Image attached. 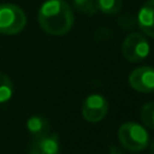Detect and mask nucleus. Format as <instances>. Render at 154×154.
<instances>
[{
    "label": "nucleus",
    "mask_w": 154,
    "mask_h": 154,
    "mask_svg": "<svg viewBox=\"0 0 154 154\" xmlns=\"http://www.w3.org/2000/svg\"><path fill=\"white\" fill-rule=\"evenodd\" d=\"M40 26L49 35L61 36L70 31L73 24V13L64 0L45 1L37 14Z\"/></svg>",
    "instance_id": "f257e3e1"
},
{
    "label": "nucleus",
    "mask_w": 154,
    "mask_h": 154,
    "mask_svg": "<svg viewBox=\"0 0 154 154\" xmlns=\"http://www.w3.org/2000/svg\"><path fill=\"white\" fill-rule=\"evenodd\" d=\"M118 138L123 147L130 152H141L149 144V136L146 129L134 122H128L120 125Z\"/></svg>",
    "instance_id": "f03ea898"
},
{
    "label": "nucleus",
    "mask_w": 154,
    "mask_h": 154,
    "mask_svg": "<svg viewBox=\"0 0 154 154\" xmlns=\"http://www.w3.org/2000/svg\"><path fill=\"white\" fill-rule=\"evenodd\" d=\"M26 24L24 11L14 4H0V34L16 35Z\"/></svg>",
    "instance_id": "7ed1b4c3"
},
{
    "label": "nucleus",
    "mask_w": 154,
    "mask_h": 154,
    "mask_svg": "<svg viewBox=\"0 0 154 154\" xmlns=\"http://www.w3.org/2000/svg\"><path fill=\"white\" fill-rule=\"evenodd\" d=\"M122 52L128 61L137 63L147 58L149 54V43L144 35L140 32H131L124 38Z\"/></svg>",
    "instance_id": "20e7f679"
},
{
    "label": "nucleus",
    "mask_w": 154,
    "mask_h": 154,
    "mask_svg": "<svg viewBox=\"0 0 154 154\" xmlns=\"http://www.w3.org/2000/svg\"><path fill=\"white\" fill-rule=\"evenodd\" d=\"M108 111L106 99L100 94L89 95L82 105V116L87 122L96 123L102 120Z\"/></svg>",
    "instance_id": "39448f33"
},
{
    "label": "nucleus",
    "mask_w": 154,
    "mask_h": 154,
    "mask_svg": "<svg viewBox=\"0 0 154 154\" xmlns=\"http://www.w3.org/2000/svg\"><path fill=\"white\" fill-rule=\"evenodd\" d=\"M129 83L132 89L140 93L154 91V67L140 66L132 70L129 76Z\"/></svg>",
    "instance_id": "423d86ee"
},
{
    "label": "nucleus",
    "mask_w": 154,
    "mask_h": 154,
    "mask_svg": "<svg viewBox=\"0 0 154 154\" xmlns=\"http://www.w3.org/2000/svg\"><path fill=\"white\" fill-rule=\"evenodd\" d=\"M29 154H59V138L55 134L34 137Z\"/></svg>",
    "instance_id": "0eeeda50"
},
{
    "label": "nucleus",
    "mask_w": 154,
    "mask_h": 154,
    "mask_svg": "<svg viewBox=\"0 0 154 154\" xmlns=\"http://www.w3.org/2000/svg\"><path fill=\"white\" fill-rule=\"evenodd\" d=\"M137 24L146 35L154 38V0L146 1L140 8Z\"/></svg>",
    "instance_id": "6e6552de"
},
{
    "label": "nucleus",
    "mask_w": 154,
    "mask_h": 154,
    "mask_svg": "<svg viewBox=\"0 0 154 154\" xmlns=\"http://www.w3.org/2000/svg\"><path fill=\"white\" fill-rule=\"evenodd\" d=\"M26 129L32 137H38L49 132V122L43 116H31L26 120Z\"/></svg>",
    "instance_id": "1a4fd4ad"
},
{
    "label": "nucleus",
    "mask_w": 154,
    "mask_h": 154,
    "mask_svg": "<svg viewBox=\"0 0 154 154\" xmlns=\"http://www.w3.org/2000/svg\"><path fill=\"white\" fill-rule=\"evenodd\" d=\"M96 8L103 14H116L122 10V0H95Z\"/></svg>",
    "instance_id": "9d476101"
},
{
    "label": "nucleus",
    "mask_w": 154,
    "mask_h": 154,
    "mask_svg": "<svg viewBox=\"0 0 154 154\" xmlns=\"http://www.w3.org/2000/svg\"><path fill=\"white\" fill-rule=\"evenodd\" d=\"M13 95V83L10 77L0 71V102L8 101Z\"/></svg>",
    "instance_id": "9b49d317"
},
{
    "label": "nucleus",
    "mask_w": 154,
    "mask_h": 154,
    "mask_svg": "<svg viewBox=\"0 0 154 154\" xmlns=\"http://www.w3.org/2000/svg\"><path fill=\"white\" fill-rule=\"evenodd\" d=\"M140 117L146 126L154 130V101H149L142 106Z\"/></svg>",
    "instance_id": "f8f14e48"
},
{
    "label": "nucleus",
    "mask_w": 154,
    "mask_h": 154,
    "mask_svg": "<svg viewBox=\"0 0 154 154\" xmlns=\"http://www.w3.org/2000/svg\"><path fill=\"white\" fill-rule=\"evenodd\" d=\"M73 6L77 11L88 16H93L97 11L95 0H73Z\"/></svg>",
    "instance_id": "ddd939ff"
},
{
    "label": "nucleus",
    "mask_w": 154,
    "mask_h": 154,
    "mask_svg": "<svg viewBox=\"0 0 154 154\" xmlns=\"http://www.w3.org/2000/svg\"><path fill=\"white\" fill-rule=\"evenodd\" d=\"M118 22L123 28H129V26H132L134 23H136V19H134V17L130 13H126V14L122 16Z\"/></svg>",
    "instance_id": "4468645a"
},
{
    "label": "nucleus",
    "mask_w": 154,
    "mask_h": 154,
    "mask_svg": "<svg viewBox=\"0 0 154 154\" xmlns=\"http://www.w3.org/2000/svg\"><path fill=\"white\" fill-rule=\"evenodd\" d=\"M150 154H154V141L150 144Z\"/></svg>",
    "instance_id": "2eb2a0df"
}]
</instances>
